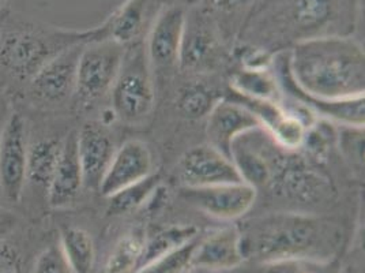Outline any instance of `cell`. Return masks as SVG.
<instances>
[{
    "label": "cell",
    "instance_id": "cell-1",
    "mask_svg": "<svg viewBox=\"0 0 365 273\" xmlns=\"http://www.w3.org/2000/svg\"><path fill=\"white\" fill-rule=\"evenodd\" d=\"M239 231L245 262L303 259L329 264L342 242V229L335 222L299 211L254 217Z\"/></svg>",
    "mask_w": 365,
    "mask_h": 273
},
{
    "label": "cell",
    "instance_id": "cell-2",
    "mask_svg": "<svg viewBox=\"0 0 365 273\" xmlns=\"http://www.w3.org/2000/svg\"><path fill=\"white\" fill-rule=\"evenodd\" d=\"M288 67L296 85L312 96L331 100L364 96V49L349 36H320L294 43L288 52Z\"/></svg>",
    "mask_w": 365,
    "mask_h": 273
},
{
    "label": "cell",
    "instance_id": "cell-3",
    "mask_svg": "<svg viewBox=\"0 0 365 273\" xmlns=\"http://www.w3.org/2000/svg\"><path fill=\"white\" fill-rule=\"evenodd\" d=\"M107 39L103 25L91 29H66L19 24L0 37V78L10 85H25L46 63L68 48Z\"/></svg>",
    "mask_w": 365,
    "mask_h": 273
},
{
    "label": "cell",
    "instance_id": "cell-4",
    "mask_svg": "<svg viewBox=\"0 0 365 273\" xmlns=\"http://www.w3.org/2000/svg\"><path fill=\"white\" fill-rule=\"evenodd\" d=\"M152 70L142 43L127 46L120 71L109 93L116 118L138 123L152 114L155 103Z\"/></svg>",
    "mask_w": 365,
    "mask_h": 273
},
{
    "label": "cell",
    "instance_id": "cell-5",
    "mask_svg": "<svg viewBox=\"0 0 365 273\" xmlns=\"http://www.w3.org/2000/svg\"><path fill=\"white\" fill-rule=\"evenodd\" d=\"M296 152L281 153L267 187L274 196L299 207H318L330 202L335 193L330 179L311 160Z\"/></svg>",
    "mask_w": 365,
    "mask_h": 273
},
{
    "label": "cell",
    "instance_id": "cell-6",
    "mask_svg": "<svg viewBox=\"0 0 365 273\" xmlns=\"http://www.w3.org/2000/svg\"><path fill=\"white\" fill-rule=\"evenodd\" d=\"M127 46L110 39L85 44L76 66V96L83 106L106 97L120 71Z\"/></svg>",
    "mask_w": 365,
    "mask_h": 273
},
{
    "label": "cell",
    "instance_id": "cell-7",
    "mask_svg": "<svg viewBox=\"0 0 365 273\" xmlns=\"http://www.w3.org/2000/svg\"><path fill=\"white\" fill-rule=\"evenodd\" d=\"M275 76L282 94H287L292 103L308 111L315 119L326 121L336 126H349L364 129V96L350 99H323L317 97L300 89L290 76L288 67V52H282L274 56Z\"/></svg>",
    "mask_w": 365,
    "mask_h": 273
},
{
    "label": "cell",
    "instance_id": "cell-8",
    "mask_svg": "<svg viewBox=\"0 0 365 273\" xmlns=\"http://www.w3.org/2000/svg\"><path fill=\"white\" fill-rule=\"evenodd\" d=\"M83 46L66 49L34 74L24 91L31 106L55 109L76 94V66Z\"/></svg>",
    "mask_w": 365,
    "mask_h": 273
},
{
    "label": "cell",
    "instance_id": "cell-9",
    "mask_svg": "<svg viewBox=\"0 0 365 273\" xmlns=\"http://www.w3.org/2000/svg\"><path fill=\"white\" fill-rule=\"evenodd\" d=\"M29 134L26 119L13 112L0 136V193L9 202L18 204L26 186Z\"/></svg>",
    "mask_w": 365,
    "mask_h": 273
},
{
    "label": "cell",
    "instance_id": "cell-10",
    "mask_svg": "<svg viewBox=\"0 0 365 273\" xmlns=\"http://www.w3.org/2000/svg\"><path fill=\"white\" fill-rule=\"evenodd\" d=\"M184 197L199 211L214 219L233 222L252 209L258 190L244 182L225 183L210 187H185Z\"/></svg>",
    "mask_w": 365,
    "mask_h": 273
},
{
    "label": "cell",
    "instance_id": "cell-11",
    "mask_svg": "<svg viewBox=\"0 0 365 273\" xmlns=\"http://www.w3.org/2000/svg\"><path fill=\"white\" fill-rule=\"evenodd\" d=\"M222 59V46L210 19L202 13H185L179 69L207 73Z\"/></svg>",
    "mask_w": 365,
    "mask_h": 273
},
{
    "label": "cell",
    "instance_id": "cell-12",
    "mask_svg": "<svg viewBox=\"0 0 365 273\" xmlns=\"http://www.w3.org/2000/svg\"><path fill=\"white\" fill-rule=\"evenodd\" d=\"M153 169L154 159L149 145L140 139H128L120 148H116L98 192L103 197H110L123 189L143 181L152 175Z\"/></svg>",
    "mask_w": 365,
    "mask_h": 273
},
{
    "label": "cell",
    "instance_id": "cell-13",
    "mask_svg": "<svg viewBox=\"0 0 365 273\" xmlns=\"http://www.w3.org/2000/svg\"><path fill=\"white\" fill-rule=\"evenodd\" d=\"M179 171L185 187L191 189L243 182L228 156L209 144L194 147L184 153Z\"/></svg>",
    "mask_w": 365,
    "mask_h": 273
},
{
    "label": "cell",
    "instance_id": "cell-14",
    "mask_svg": "<svg viewBox=\"0 0 365 273\" xmlns=\"http://www.w3.org/2000/svg\"><path fill=\"white\" fill-rule=\"evenodd\" d=\"M185 11L182 7H164L146 36L145 51L152 69L179 67Z\"/></svg>",
    "mask_w": 365,
    "mask_h": 273
},
{
    "label": "cell",
    "instance_id": "cell-15",
    "mask_svg": "<svg viewBox=\"0 0 365 273\" xmlns=\"http://www.w3.org/2000/svg\"><path fill=\"white\" fill-rule=\"evenodd\" d=\"M164 7V0H125L101 25L107 39L124 46H135L148 36Z\"/></svg>",
    "mask_w": 365,
    "mask_h": 273
},
{
    "label": "cell",
    "instance_id": "cell-16",
    "mask_svg": "<svg viewBox=\"0 0 365 273\" xmlns=\"http://www.w3.org/2000/svg\"><path fill=\"white\" fill-rule=\"evenodd\" d=\"M255 129L260 126L252 112L229 97L221 99L206 116L207 144L229 159L233 142Z\"/></svg>",
    "mask_w": 365,
    "mask_h": 273
},
{
    "label": "cell",
    "instance_id": "cell-17",
    "mask_svg": "<svg viewBox=\"0 0 365 273\" xmlns=\"http://www.w3.org/2000/svg\"><path fill=\"white\" fill-rule=\"evenodd\" d=\"M244 262L239 227L228 226L199 237L191 267L207 272H230Z\"/></svg>",
    "mask_w": 365,
    "mask_h": 273
},
{
    "label": "cell",
    "instance_id": "cell-18",
    "mask_svg": "<svg viewBox=\"0 0 365 273\" xmlns=\"http://www.w3.org/2000/svg\"><path fill=\"white\" fill-rule=\"evenodd\" d=\"M341 0H287L284 19L289 26L294 43L320 37L333 36L327 28H333L339 16Z\"/></svg>",
    "mask_w": 365,
    "mask_h": 273
},
{
    "label": "cell",
    "instance_id": "cell-19",
    "mask_svg": "<svg viewBox=\"0 0 365 273\" xmlns=\"http://www.w3.org/2000/svg\"><path fill=\"white\" fill-rule=\"evenodd\" d=\"M78 156L83 174L85 187L97 190L115 154V144L106 127L88 121L76 130Z\"/></svg>",
    "mask_w": 365,
    "mask_h": 273
},
{
    "label": "cell",
    "instance_id": "cell-20",
    "mask_svg": "<svg viewBox=\"0 0 365 273\" xmlns=\"http://www.w3.org/2000/svg\"><path fill=\"white\" fill-rule=\"evenodd\" d=\"M83 184V174L78 156L76 130L63 138L61 156L46 192V202L53 209H64L76 202Z\"/></svg>",
    "mask_w": 365,
    "mask_h": 273
},
{
    "label": "cell",
    "instance_id": "cell-21",
    "mask_svg": "<svg viewBox=\"0 0 365 273\" xmlns=\"http://www.w3.org/2000/svg\"><path fill=\"white\" fill-rule=\"evenodd\" d=\"M61 147L63 138L56 136H43L29 142L26 186H29L33 192H43L46 198L61 156Z\"/></svg>",
    "mask_w": 365,
    "mask_h": 273
},
{
    "label": "cell",
    "instance_id": "cell-22",
    "mask_svg": "<svg viewBox=\"0 0 365 273\" xmlns=\"http://www.w3.org/2000/svg\"><path fill=\"white\" fill-rule=\"evenodd\" d=\"M230 93L255 100H284L277 76L272 69L242 67L230 78Z\"/></svg>",
    "mask_w": 365,
    "mask_h": 273
},
{
    "label": "cell",
    "instance_id": "cell-23",
    "mask_svg": "<svg viewBox=\"0 0 365 273\" xmlns=\"http://www.w3.org/2000/svg\"><path fill=\"white\" fill-rule=\"evenodd\" d=\"M198 235V228L191 224H176L158 231L152 238L145 239L138 271L153 261L182 247V244L192 241Z\"/></svg>",
    "mask_w": 365,
    "mask_h": 273
},
{
    "label": "cell",
    "instance_id": "cell-24",
    "mask_svg": "<svg viewBox=\"0 0 365 273\" xmlns=\"http://www.w3.org/2000/svg\"><path fill=\"white\" fill-rule=\"evenodd\" d=\"M61 252L74 273H89L96 259V247L91 234L79 227L63 228Z\"/></svg>",
    "mask_w": 365,
    "mask_h": 273
},
{
    "label": "cell",
    "instance_id": "cell-25",
    "mask_svg": "<svg viewBox=\"0 0 365 273\" xmlns=\"http://www.w3.org/2000/svg\"><path fill=\"white\" fill-rule=\"evenodd\" d=\"M161 186V178L158 174L153 172L148 178L140 182L134 183L113 196L108 197V214H124L137 211L146 202H150L154 193Z\"/></svg>",
    "mask_w": 365,
    "mask_h": 273
},
{
    "label": "cell",
    "instance_id": "cell-26",
    "mask_svg": "<svg viewBox=\"0 0 365 273\" xmlns=\"http://www.w3.org/2000/svg\"><path fill=\"white\" fill-rule=\"evenodd\" d=\"M145 239L140 229H133L125 234L112 249L106 265V273L137 272Z\"/></svg>",
    "mask_w": 365,
    "mask_h": 273
},
{
    "label": "cell",
    "instance_id": "cell-27",
    "mask_svg": "<svg viewBox=\"0 0 365 273\" xmlns=\"http://www.w3.org/2000/svg\"><path fill=\"white\" fill-rule=\"evenodd\" d=\"M221 99L209 86L203 84H192L180 91L178 108L184 118L199 121L206 118Z\"/></svg>",
    "mask_w": 365,
    "mask_h": 273
},
{
    "label": "cell",
    "instance_id": "cell-28",
    "mask_svg": "<svg viewBox=\"0 0 365 273\" xmlns=\"http://www.w3.org/2000/svg\"><path fill=\"white\" fill-rule=\"evenodd\" d=\"M333 123L326 121H317L312 123L305 133L302 148H304L307 159L312 163L320 164L327 160L331 145L336 139V133Z\"/></svg>",
    "mask_w": 365,
    "mask_h": 273
},
{
    "label": "cell",
    "instance_id": "cell-29",
    "mask_svg": "<svg viewBox=\"0 0 365 273\" xmlns=\"http://www.w3.org/2000/svg\"><path fill=\"white\" fill-rule=\"evenodd\" d=\"M330 262L322 264L303 259H284L270 262H250L229 273H330Z\"/></svg>",
    "mask_w": 365,
    "mask_h": 273
},
{
    "label": "cell",
    "instance_id": "cell-30",
    "mask_svg": "<svg viewBox=\"0 0 365 273\" xmlns=\"http://www.w3.org/2000/svg\"><path fill=\"white\" fill-rule=\"evenodd\" d=\"M199 235L182 247L155 259L135 273H182L191 268L192 254L198 242Z\"/></svg>",
    "mask_w": 365,
    "mask_h": 273
},
{
    "label": "cell",
    "instance_id": "cell-31",
    "mask_svg": "<svg viewBox=\"0 0 365 273\" xmlns=\"http://www.w3.org/2000/svg\"><path fill=\"white\" fill-rule=\"evenodd\" d=\"M336 139L345 159L350 164L361 168L364 164V129L341 126Z\"/></svg>",
    "mask_w": 365,
    "mask_h": 273
},
{
    "label": "cell",
    "instance_id": "cell-32",
    "mask_svg": "<svg viewBox=\"0 0 365 273\" xmlns=\"http://www.w3.org/2000/svg\"><path fill=\"white\" fill-rule=\"evenodd\" d=\"M33 273H74L61 252V244H51L44 249L34 262Z\"/></svg>",
    "mask_w": 365,
    "mask_h": 273
},
{
    "label": "cell",
    "instance_id": "cell-33",
    "mask_svg": "<svg viewBox=\"0 0 365 273\" xmlns=\"http://www.w3.org/2000/svg\"><path fill=\"white\" fill-rule=\"evenodd\" d=\"M0 273H24V259L16 244L0 241Z\"/></svg>",
    "mask_w": 365,
    "mask_h": 273
},
{
    "label": "cell",
    "instance_id": "cell-34",
    "mask_svg": "<svg viewBox=\"0 0 365 273\" xmlns=\"http://www.w3.org/2000/svg\"><path fill=\"white\" fill-rule=\"evenodd\" d=\"M18 223V216L14 211L0 205V241L6 239L7 234H10Z\"/></svg>",
    "mask_w": 365,
    "mask_h": 273
},
{
    "label": "cell",
    "instance_id": "cell-35",
    "mask_svg": "<svg viewBox=\"0 0 365 273\" xmlns=\"http://www.w3.org/2000/svg\"><path fill=\"white\" fill-rule=\"evenodd\" d=\"M251 0H209V3L220 11H235L245 4H248Z\"/></svg>",
    "mask_w": 365,
    "mask_h": 273
},
{
    "label": "cell",
    "instance_id": "cell-36",
    "mask_svg": "<svg viewBox=\"0 0 365 273\" xmlns=\"http://www.w3.org/2000/svg\"><path fill=\"white\" fill-rule=\"evenodd\" d=\"M9 115H10V114H7V111H6V106H4V103H3V100L0 99V136H1V131H3L4 123H6V121H7Z\"/></svg>",
    "mask_w": 365,
    "mask_h": 273
},
{
    "label": "cell",
    "instance_id": "cell-37",
    "mask_svg": "<svg viewBox=\"0 0 365 273\" xmlns=\"http://www.w3.org/2000/svg\"><path fill=\"white\" fill-rule=\"evenodd\" d=\"M182 273H212L207 272V271H203V269H199V268H194V267H191V268H188L185 272Z\"/></svg>",
    "mask_w": 365,
    "mask_h": 273
},
{
    "label": "cell",
    "instance_id": "cell-38",
    "mask_svg": "<svg viewBox=\"0 0 365 273\" xmlns=\"http://www.w3.org/2000/svg\"><path fill=\"white\" fill-rule=\"evenodd\" d=\"M1 31H3V22L0 21V37H1Z\"/></svg>",
    "mask_w": 365,
    "mask_h": 273
},
{
    "label": "cell",
    "instance_id": "cell-39",
    "mask_svg": "<svg viewBox=\"0 0 365 273\" xmlns=\"http://www.w3.org/2000/svg\"><path fill=\"white\" fill-rule=\"evenodd\" d=\"M6 1H7V0H0V7H1V6H3Z\"/></svg>",
    "mask_w": 365,
    "mask_h": 273
}]
</instances>
